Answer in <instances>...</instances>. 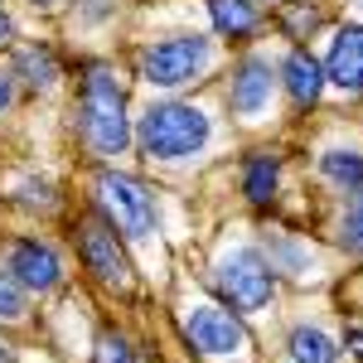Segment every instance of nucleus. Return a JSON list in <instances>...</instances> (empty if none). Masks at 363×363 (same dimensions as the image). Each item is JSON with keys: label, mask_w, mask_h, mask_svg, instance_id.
<instances>
[{"label": "nucleus", "mask_w": 363, "mask_h": 363, "mask_svg": "<svg viewBox=\"0 0 363 363\" xmlns=\"http://www.w3.org/2000/svg\"><path fill=\"white\" fill-rule=\"evenodd\" d=\"M136 140L150 160H184L208 145V116L189 102H155L140 116Z\"/></svg>", "instance_id": "f257e3e1"}, {"label": "nucleus", "mask_w": 363, "mask_h": 363, "mask_svg": "<svg viewBox=\"0 0 363 363\" xmlns=\"http://www.w3.org/2000/svg\"><path fill=\"white\" fill-rule=\"evenodd\" d=\"M83 136L97 155H121L131 126H126V92L112 68H87L83 78Z\"/></svg>", "instance_id": "f03ea898"}, {"label": "nucleus", "mask_w": 363, "mask_h": 363, "mask_svg": "<svg viewBox=\"0 0 363 363\" xmlns=\"http://www.w3.org/2000/svg\"><path fill=\"white\" fill-rule=\"evenodd\" d=\"M208 39L199 34H179V39H165V44H150L140 54V78L150 87H179V83H194L208 63Z\"/></svg>", "instance_id": "7ed1b4c3"}, {"label": "nucleus", "mask_w": 363, "mask_h": 363, "mask_svg": "<svg viewBox=\"0 0 363 363\" xmlns=\"http://www.w3.org/2000/svg\"><path fill=\"white\" fill-rule=\"evenodd\" d=\"M97 203L107 208V223L126 238H145L155 228V203L145 194V184H136L131 174H116V169H102L97 174Z\"/></svg>", "instance_id": "20e7f679"}, {"label": "nucleus", "mask_w": 363, "mask_h": 363, "mask_svg": "<svg viewBox=\"0 0 363 363\" xmlns=\"http://www.w3.org/2000/svg\"><path fill=\"white\" fill-rule=\"evenodd\" d=\"M218 286H223V296L233 301V310H262L272 301V291H277V277L262 262V252L238 247L218 262Z\"/></svg>", "instance_id": "39448f33"}, {"label": "nucleus", "mask_w": 363, "mask_h": 363, "mask_svg": "<svg viewBox=\"0 0 363 363\" xmlns=\"http://www.w3.org/2000/svg\"><path fill=\"white\" fill-rule=\"evenodd\" d=\"M184 335H189V344H194L199 354H208V359L238 354V349L247 344L238 315H233V310H218V306H189V315H184Z\"/></svg>", "instance_id": "423d86ee"}, {"label": "nucleus", "mask_w": 363, "mask_h": 363, "mask_svg": "<svg viewBox=\"0 0 363 363\" xmlns=\"http://www.w3.org/2000/svg\"><path fill=\"white\" fill-rule=\"evenodd\" d=\"M83 262L102 286H116V291L126 286V257L116 247V233L107 218H87L83 223Z\"/></svg>", "instance_id": "0eeeda50"}, {"label": "nucleus", "mask_w": 363, "mask_h": 363, "mask_svg": "<svg viewBox=\"0 0 363 363\" xmlns=\"http://www.w3.org/2000/svg\"><path fill=\"white\" fill-rule=\"evenodd\" d=\"M5 267L25 291H54L58 286V252L49 242H15Z\"/></svg>", "instance_id": "6e6552de"}, {"label": "nucleus", "mask_w": 363, "mask_h": 363, "mask_svg": "<svg viewBox=\"0 0 363 363\" xmlns=\"http://www.w3.org/2000/svg\"><path fill=\"white\" fill-rule=\"evenodd\" d=\"M325 73L344 92H363V25H349L335 34V49H330Z\"/></svg>", "instance_id": "1a4fd4ad"}, {"label": "nucleus", "mask_w": 363, "mask_h": 363, "mask_svg": "<svg viewBox=\"0 0 363 363\" xmlns=\"http://www.w3.org/2000/svg\"><path fill=\"white\" fill-rule=\"evenodd\" d=\"M272 102V63L267 58H247L233 78V112L238 116H257Z\"/></svg>", "instance_id": "9d476101"}, {"label": "nucleus", "mask_w": 363, "mask_h": 363, "mask_svg": "<svg viewBox=\"0 0 363 363\" xmlns=\"http://www.w3.org/2000/svg\"><path fill=\"white\" fill-rule=\"evenodd\" d=\"M281 78H286V92H291L296 102H315V97H320V87H325L320 63H315L310 54H301V49L281 63Z\"/></svg>", "instance_id": "9b49d317"}, {"label": "nucleus", "mask_w": 363, "mask_h": 363, "mask_svg": "<svg viewBox=\"0 0 363 363\" xmlns=\"http://www.w3.org/2000/svg\"><path fill=\"white\" fill-rule=\"evenodd\" d=\"M335 359H339V344L325 330H310V325L291 330V363H335Z\"/></svg>", "instance_id": "f8f14e48"}, {"label": "nucleus", "mask_w": 363, "mask_h": 363, "mask_svg": "<svg viewBox=\"0 0 363 363\" xmlns=\"http://www.w3.org/2000/svg\"><path fill=\"white\" fill-rule=\"evenodd\" d=\"M208 10H213V25L218 34H247L257 25V10H252V0H208Z\"/></svg>", "instance_id": "ddd939ff"}, {"label": "nucleus", "mask_w": 363, "mask_h": 363, "mask_svg": "<svg viewBox=\"0 0 363 363\" xmlns=\"http://www.w3.org/2000/svg\"><path fill=\"white\" fill-rule=\"evenodd\" d=\"M320 169L335 179V184H363V155L359 150H325Z\"/></svg>", "instance_id": "4468645a"}, {"label": "nucleus", "mask_w": 363, "mask_h": 363, "mask_svg": "<svg viewBox=\"0 0 363 363\" xmlns=\"http://www.w3.org/2000/svg\"><path fill=\"white\" fill-rule=\"evenodd\" d=\"M242 189H247L252 203H267V199H272V189H277V160H267V155H262V160H252Z\"/></svg>", "instance_id": "2eb2a0df"}, {"label": "nucleus", "mask_w": 363, "mask_h": 363, "mask_svg": "<svg viewBox=\"0 0 363 363\" xmlns=\"http://www.w3.org/2000/svg\"><path fill=\"white\" fill-rule=\"evenodd\" d=\"M25 315V286L10 277V267L0 272V320H20Z\"/></svg>", "instance_id": "dca6fc26"}, {"label": "nucleus", "mask_w": 363, "mask_h": 363, "mask_svg": "<svg viewBox=\"0 0 363 363\" xmlns=\"http://www.w3.org/2000/svg\"><path fill=\"white\" fill-rule=\"evenodd\" d=\"M97 363H131V349H126V339L102 335V339H97Z\"/></svg>", "instance_id": "f3484780"}, {"label": "nucleus", "mask_w": 363, "mask_h": 363, "mask_svg": "<svg viewBox=\"0 0 363 363\" xmlns=\"http://www.w3.org/2000/svg\"><path fill=\"white\" fill-rule=\"evenodd\" d=\"M349 349L363 359V325H354V330H349Z\"/></svg>", "instance_id": "a211bd4d"}, {"label": "nucleus", "mask_w": 363, "mask_h": 363, "mask_svg": "<svg viewBox=\"0 0 363 363\" xmlns=\"http://www.w3.org/2000/svg\"><path fill=\"white\" fill-rule=\"evenodd\" d=\"M0 363H15V349H10L5 339H0Z\"/></svg>", "instance_id": "6ab92c4d"}, {"label": "nucleus", "mask_w": 363, "mask_h": 363, "mask_svg": "<svg viewBox=\"0 0 363 363\" xmlns=\"http://www.w3.org/2000/svg\"><path fill=\"white\" fill-rule=\"evenodd\" d=\"M10 102V78H0V107Z\"/></svg>", "instance_id": "aec40b11"}, {"label": "nucleus", "mask_w": 363, "mask_h": 363, "mask_svg": "<svg viewBox=\"0 0 363 363\" xmlns=\"http://www.w3.org/2000/svg\"><path fill=\"white\" fill-rule=\"evenodd\" d=\"M354 233H363V203H359V213H354Z\"/></svg>", "instance_id": "412c9836"}, {"label": "nucleus", "mask_w": 363, "mask_h": 363, "mask_svg": "<svg viewBox=\"0 0 363 363\" xmlns=\"http://www.w3.org/2000/svg\"><path fill=\"white\" fill-rule=\"evenodd\" d=\"M5 39H10V25H5V20H0V44H5Z\"/></svg>", "instance_id": "4be33fe9"}, {"label": "nucleus", "mask_w": 363, "mask_h": 363, "mask_svg": "<svg viewBox=\"0 0 363 363\" xmlns=\"http://www.w3.org/2000/svg\"><path fill=\"white\" fill-rule=\"evenodd\" d=\"M359 5H363V0H359Z\"/></svg>", "instance_id": "5701e85b"}]
</instances>
